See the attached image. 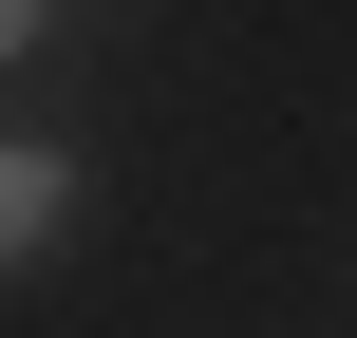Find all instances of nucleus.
<instances>
[{
    "label": "nucleus",
    "mask_w": 357,
    "mask_h": 338,
    "mask_svg": "<svg viewBox=\"0 0 357 338\" xmlns=\"http://www.w3.org/2000/svg\"><path fill=\"white\" fill-rule=\"evenodd\" d=\"M19 56H75V19H38V0H0V75Z\"/></svg>",
    "instance_id": "2"
},
{
    "label": "nucleus",
    "mask_w": 357,
    "mask_h": 338,
    "mask_svg": "<svg viewBox=\"0 0 357 338\" xmlns=\"http://www.w3.org/2000/svg\"><path fill=\"white\" fill-rule=\"evenodd\" d=\"M75 226H94V169H75L56 132H0V282H38Z\"/></svg>",
    "instance_id": "1"
}]
</instances>
